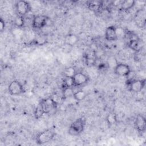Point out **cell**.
I'll return each mask as SVG.
<instances>
[{"label": "cell", "instance_id": "cell-27", "mask_svg": "<svg viewBox=\"0 0 146 146\" xmlns=\"http://www.w3.org/2000/svg\"><path fill=\"white\" fill-rule=\"evenodd\" d=\"M118 63L117 62L116 59L114 57H110L108 60V62H107V64L108 65V68H112L114 69V68L115 67V66L117 65Z\"/></svg>", "mask_w": 146, "mask_h": 146}, {"label": "cell", "instance_id": "cell-3", "mask_svg": "<svg viewBox=\"0 0 146 146\" xmlns=\"http://www.w3.org/2000/svg\"><path fill=\"white\" fill-rule=\"evenodd\" d=\"M129 90L133 92L138 93L141 92L145 85V79H129L126 83Z\"/></svg>", "mask_w": 146, "mask_h": 146}, {"label": "cell", "instance_id": "cell-17", "mask_svg": "<svg viewBox=\"0 0 146 146\" xmlns=\"http://www.w3.org/2000/svg\"><path fill=\"white\" fill-rule=\"evenodd\" d=\"M136 2L133 0H124L122 1L120 5V9L123 11H128L131 9L135 5Z\"/></svg>", "mask_w": 146, "mask_h": 146}, {"label": "cell", "instance_id": "cell-23", "mask_svg": "<svg viewBox=\"0 0 146 146\" xmlns=\"http://www.w3.org/2000/svg\"><path fill=\"white\" fill-rule=\"evenodd\" d=\"M74 94V91L73 90V87L65 88L63 89L62 96L64 100L70 97H72Z\"/></svg>", "mask_w": 146, "mask_h": 146}, {"label": "cell", "instance_id": "cell-1", "mask_svg": "<svg viewBox=\"0 0 146 146\" xmlns=\"http://www.w3.org/2000/svg\"><path fill=\"white\" fill-rule=\"evenodd\" d=\"M85 124L86 119L83 117L77 119L71 123L68 129V133L75 136L79 135L83 131Z\"/></svg>", "mask_w": 146, "mask_h": 146}, {"label": "cell", "instance_id": "cell-19", "mask_svg": "<svg viewBox=\"0 0 146 146\" xmlns=\"http://www.w3.org/2000/svg\"><path fill=\"white\" fill-rule=\"evenodd\" d=\"M74 87V83L72 77H68L64 76V78L62 83V89L68 87Z\"/></svg>", "mask_w": 146, "mask_h": 146}, {"label": "cell", "instance_id": "cell-7", "mask_svg": "<svg viewBox=\"0 0 146 146\" xmlns=\"http://www.w3.org/2000/svg\"><path fill=\"white\" fill-rule=\"evenodd\" d=\"M16 10L18 15L23 17L31 11V5L27 1H19L16 3Z\"/></svg>", "mask_w": 146, "mask_h": 146}, {"label": "cell", "instance_id": "cell-12", "mask_svg": "<svg viewBox=\"0 0 146 146\" xmlns=\"http://www.w3.org/2000/svg\"><path fill=\"white\" fill-rule=\"evenodd\" d=\"M88 9L94 12H99L103 8V1L99 0L88 1L86 3Z\"/></svg>", "mask_w": 146, "mask_h": 146}, {"label": "cell", "instance_id": "cell-24", "mask_svg": "<svg viewBox=\"0 0 146 146\" xmlns=\"http://www.w3.org/2000/svg\"><path fill=\"white\" fill-rule=\"evenodd\" d=\"M76 72V70L74 67H68L64 70L63 75L64 76L73 77Z\"/></svg>", "mask_w": 146, "mask_h": 146}, {"label": "cell", "instance_id": "cell-5", "mask_svg": "<svg viewBox=\"0 0 146 146\" xmlns=\"http://www.w3.org/2000/svg\"><path fill=\"white\" fill-rule=\"evenodd\" d=\"M8 91L11 95H19L25 91L23 86L18 80H13L8 86Z\"/></svg>", "mask_w": 146, "mask_h": 146}, {"label": "cell", "instance_id": "cell-18", "mask_svg": "<svg viewBox=\"0 0 146 146\" xmlns=\"http://www.w3.org/2000/svg\"><path fill=\"white\" fill-rule=\"evenodd\" d=\"M106 120L109 126H111L116 124L117 122L116 114L114 112L109 113L106 116Z\"/></svg>", "mask_w": 146, "mask_h": 146}, {"label": "cell", "instance_id": "cell-25", "mask_svg": "<svg viewBox=\"0 0 146 146\" xmlns=\"http://www.w3.org/2000/svg\"><path fill=\"white\" fill-rule=\"evenodd\" d=\"M34 113L35 118L36 119H40L44 115V112H43V111L42 110V108L39 103L38 104V106L35 108Z\"/></svg>", "mask_w": 146, "mask_h": 146}, {"label": "cell", "instance_id": "cell-10", "mask_svg": "<svg viewBox=\"0 0 146 146\" xmlns=\"http://www.w3.org/2000/svg\"><path fill=\"white\" fill-rule=\"evenodd\" d=\"M135 125L138 132L144 133L146 128V120L145 117L141 114H138L135 118Z\"/></svg>", "mask_w": 146, "mask_h": 146}, {"label": "cell", "instance_id": "cell-16", "mask_svg": "<svg viewBox=\"0 0 146 146\" xmlns=\"http://www.w3.org/2000/svg\"><path fill=\"white\" fill-rule=\"evenodd\" d=\"M135 21L138 26H142L143 25H144L145 22V14L142 10H139L136 12L135 16Z\"/></svg>", "mask_w": 146, "mask_h": 146}, {"label": "cell", "instance_id": "cell-21", "mask_svg": "<svg viewBox=\"0 0 146 146\" xmlns=\"http://www.w3.org/2000/svg\"><path fill=\"white\" fill-rule=\"evenodd\" d=\"M50 98L57 104V106L62 104L63 103V101L64 100L62 95H60L59 94L56 93V92L52 94L51 96H50Z\"/></svg>", "mask_w": 146, "mask_h": 146}, {"label": "cell", "instance_id": "cell-9", "mask_svg": "<svg viewBox=\"0 0 146 146\" xmlns=\"http://www.w3.org/2000/svg\"><path fill=\"white\" fill-rule=\"evenodd\" d=\"M114 72L120 76H128L131 73V68L128 64L117 63L114 68Z\"/></svg>", "mask_w": 146, "mask_h": 146}, {"label": "cell", "instance_id": "cell-26", "mask_svg": "<svg viewBox=\"0 0 146 146\" xmlns=\"http://www.w3.org/2000/svg\"><path fill=\"white\" fill-rule=\"evenodd\" d=\"M46 41H47V38L46 36L43 35H39L38 37H37L33 42L35 44L42 46L44 43H46Z\"/></svg>", "mask_w": 146, "mask_h": 146}, {"label": "cell", "instance_id": "cell-11", "mask_svg": "<svg viewBox=\"0 0 146 146\" xmlns=\"http://www.w3.org/2000/svg\"><path fill=\"white\" fill-rule=\"evenodd\" d=\"M105 38L108 41H115L118 39L115 26H110L107 27L105 31Z\"/></svg>", "mask_w": 146, "mask_h": 146}, {"label": "cell", "instance_id": "cell-13", "mask_svg": "<svg viewBox=\"0 0 146 146\" xmlns=\"http://www.w3.org/2000/svg\"><path fill=\"white\" fill-rule=\"evenodd\" d=\"M79 42V37L74 34H69L65 36L64 39V44L68 46H74Z\"/></svg>", "mask_w": 146, "mask_h": 146}, {"label": "cell", "instance_id": "cell-4", "mask_svg": "<svg viewBox=\"0 0 146 146\" xmlns=\"http://www.w3.org/2000/svg\"><path fill=\"white\" fill-rule=\"evenodd\" d=\"M42 108L44 114H48L54 110H55L58 106L51 99L50 97L42 99L39 103Z\"/></svg>", "mask_w": 146, "mask_h": 146}, {"label": "cell", "instance_id": "cell-2", "mask_svg": "<svg viewBox=\"0 0 146 146\" xmlns=\"http://www.w3.org/2000/svg\"><path fill=\"white\" fill-rule=\"evenodd\" d=\"M55 135L53 129H47L40 132L36 137V142L38 144H44L51 141Z\"/></svg>", "mask_w": 146, "mask_h": 146}, {"label": "cell", "instance_id": "cell-14", "mask_svg": "<svg viewBox=\"0 0 146 146\" xmlns=\"http://www.w3.org/2000/svg\"><path fill=\"white\" fill-rule=\"evenodd\" d=\"M84 59L86 65L89 66L94 65L96 62V52L94 51H91L86 52L84 56Z\"/></svg>", "mask_w": 146, "mask_h": 146}, {"label": "cell", "instance_id": "cell-15", "mask_svg": "<svg viewBox=\"0 0 146 146\" xmlns=\"http://www.w3.org/2000/svg\"><path fill=\"white\" fill-rule=\"evenodd\" d=\"M128 46L131 49L135 51L136 52L139 51L141 49L140 40L138 37L129 40L128 41Z\"/></svg>", "mask_w": 146, "mask_h": 146}, {"label": "cell", "instance_id": "cell-28", "mask_svg": "<svg viewBox=\"0 0 146 146\" xmlns=\"http://www.w3.org/2000/svg\"><path fill=\"white\" fill-rule=\"evenodd\" d=\"M5 28V21L1 18L0 19V31L1 33H2Z\"/></svg>", "mask_w": 146, "mask_h": 146}, {"label": "cell", "instance_id": "cell-6", "mask_svg": "<svg viewBox=\"0 0 146 146\" xmlns=\"http://www.w3.org/2000/svg\"><path fill=\"white\" fill-rule=\"evenodd\" d=\"M49 18L43 15H38L34 17L32 22V26L34 29L40 30L43 28L47 23Z\"/></svg>", "mask_w": 146, "mask_h": 146}, {"label": "cell", "instance_id": "cell-22", "mask_svg": "<svg viewBox=\"0 0 146 146\" xmlns=\"http://www.w3.org/2000/svg\"><path fill=\"white\" fill-rule=\"evenodd\" d=\"M14 24L18 28L23 27L25 25V19L23 17L19 15L16 16L14 20Z\"/></svg>", "mask_w": 146, "mask_h": 146}, {"label": "cell", "instance_id": "cell-20", "mask_svg": "<svg viewBox=\"0 0 146 146\" xmlns=\"http://www.w3.org/2000/svg\"><path fill=\"white\" fill-rule=\"evenodd\" d=\"M87 96L86 93L83 90H78L76 92H74L73 98L76 101H82L86 99Z\"/></svg>", "mask_w": 146, "mask_h": 146}, {"label": "cell", "instance_id": "cell-8", "mask_svg": "<svg viewBox=\"0 0 146 146\" xmlns=\"http://www.w3.org/2000/svg\"><path fill=\"white\" fill-rule=\"evenodd\" d=\"M72 78L74 83V87L82 86L87 84L90 79L89 77L86 74L82 72H76Z\"/></svg>", "mask_w": 146, "mask_h": 146}]
</instances>
